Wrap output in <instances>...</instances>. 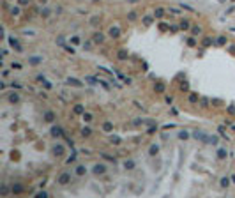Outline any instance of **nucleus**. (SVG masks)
<instances>
[{
	"mask_svg": "<svg viewBox=\"0 0 235 198\" xmlns=\"http://www.w3.org/2000/svg\"><path fill=\"white\" fill-rule=\"evenodd\" d=\"M43 16H49V9H43V12H41Z\"/></svg>",
	"mask_w": 235,
	"mask_h": 198,
	"instance_id": "obj_30",
	"label": "nucleus"
},
{
	"mask_svg": "<svg viewBox=\"0 0 235 198\" xmlns=\"http://www.w3.org/2000/svg\"><path fill=\"white\" fill-rule=\"evenodd\" d=\"M187 25H189L187 21H182V23H181V28H187Z\"/></svg>",
	"mask_w": 235,
	"mask_h": 198,
	"instance_id": "obj_31",
	"label": "nucleus"
},
{
	"mask_svg": "<svg viewBox=\"0 0 235 198\" xmlns=\"http://www.w3.org/2000/svg\"><path fill=\"white\" fill-rule=\"evenodd\" d=\"M94 2H99V0H94Z\"/></svg>",
	"mask_w": 235,
	"mask_h": 198,
	"instance_id": "obj_37",
	"label": "nucleus"
},
{
	"mask_svg": "<svg viewBox=\"0 0 235 198\" xmlns=\"http://www.w3.org/2000/svg\"><path fill=\"white\" fill-rule=\"evenodd\" d=\"M219 2H224V0H219Z\"/></svg>",
	"mask_w": 235,
	"mask_h": 198,
	"instance_id": "obj_36",
	"label": "nucleus"
},
{
	"mask_svg": "<svg viewBox=\"0 0 235 198\" xmlns=\"http://www.w3.org/2000/svg\"><path fill=\"white\" fill-rule=\"evenodd\" d=\"M233 2H235V0H233Z\"/></svg>",
	"mask_w": 235,
	"mask_h": 198,
	"instance_id": "obj_38",
	"label": "nucleus"
},
{
	"mask_svg": "<svg viewBox=\"0 0 235 198\" xmlns=\"http://www.w3.org/2000/svg\"><path fill=\"white\" fill-rule=\"evenodd\" d=\"M44 87H46V88L49 90V88H51V83H49V82H44Z\"/></svg>",
	"mask_w": 235,
	"mask_h": 198,
	"instance_id": "obj_33",
	"label": "nucleus"
},
{
	"mask_svg": "<svg viewBox=\"0 0 235 198\" xmlns=\"http://www.w3.org/2000/svg\"><path fill=\"white\" fill-rule=\"evenodd\" d=\"M193 136L196 138V140H207V134H205L203 131H195L193 133Z\"/></svg>",
	"mask_w": 235,
	"mask_h": 198,
	"instance_id": "obj_9",
	"label": "nucleus"
},
{
	"mask_svg": "<svg viewBox=\"0 0 235 198\" xmlns=\"http://www.w3.org/2000/svg\"><path fill=\"white\" fill-rule=\"evenodd\" d=\"M110 35H111V37H119V35H120V28L119 27H111L110 28Z\"/></svg>",
	"mask_w": 235,
	"mask_h": 198,
	"instance_id": "obj_10",
	"label": "nucleus"
},
{
	"mask_svg": "<svg viewBox=\"0 0 235 198\" xmlns=\"http://www.w3.org/2000/svg\"><path fill=\"white\" fill-rule=\"evenodd\" d=\"M67 83L69 85H74V87H82L83 83L80 82V80H76V78H67Z\"/></svg>",
	"mask_w": 235,
	"mask_h": 198,
	"instance_id": "obj_11",
	"label": "nucleus"
},
{
	"mask_svg": "<svg viewBox=\"0 0 235 198\" xmlns=\"http://www.w3.org/2000/svg\"><path fill=\"white\" fill-rule=\"evenodd\" d=\"M219 186H221V187H228L230 186V179H228V177H223V179L219 181Z\"/></svg>",
	"mask_w": 235,
	"mask_h": 198,
	"instance_id": "obj_16",
	"label": "nucleus"
},
{
	"mask_svg": "<svg viewBox=\"0 0 235 198\" xmlns=\"http://www.w3.org/2000/svg\"><path fill=\"white\" fill-rule=\"evenodd\" d=\"M103 129H104L106 133H111V131H113V124H111V122H104V124H103Z\"/></svg>",
	"mask_w": 235,
	"mask_h": 198,
	"instance_id": "obj_15",
	"label": "nucleus"
},
{
	"mask_svg": "<svg viewBox=\"0 0 235 198\" xmlns=\"http://www.w3.org/2000/svg\"><path fill=\"white\" fill-rule=\"evenodd\" d=\"M159 152V145H156V143H154V145H150V148H148V154L150 156H156Z\"/></svg>",
	"mask_w": 235,
	"mask_h": 198,
	"instance_id": "obj_12",
	"label": "nucleus"
},
{
	"mask_svg": "<svg viewBox=\"0 0 235 198\" xmlns=\"http://www.w3.org/2000/svg\"><path fill=\"white\" fill-rule=\"evenodd\" d=\"M28 64H30V66H39V64H43V55L28 57Z\"/></svg>",
	"mask_w": 235,
	"mask_h": 198,
	"instance_id": "obj_4",
	"label": "nucleus"
},
{
	"mask_svg": "<svg viewBox=\"0 0 235 198\" xmlns=\"http://www.w3.org/2000/svg\"><path fill=\"white\" fill-rule=\"evenodd\" d=\"M51 152H53L55 156H62V154H66V147L60 145V143H55L53 147H51Z\"/></svg>",
	"mask_w": 235,
	"mask_h": 198,
	"instance_id": "obj_3",
	"label": "nucleus"
},
{
	"mask_svg": "<svg viewBox=\"0 0 235 198\" xmlns=\"http://www.w3.org/2000/svg\"><path fill=\"white\" fill-rule=\"evenodd\" d=\"M74 173H76L78 177H83L85 173H87V166H85V165H78L76 170H74Z\"/></svg>",
	"mask_w": 235,
	"mask_h": 198,
	"instance_id": "obj_5",
	"label": "nucleus"
},
{
	"mask_svg": "<svg viewBox=\"0 0 235 198\" xmlns=\"http://www.w3.org/2000/svg\"><path fill=\"white\" fill-rule=\"evenodd\" d=\"M207 142L212 143V145H218V143H219V138H218V136H207Z\"/></svg>",
	"mask_w": 235,
	"mask_h": 198,
	"instance_id": "obj_18",
	"label": "nucleus"
},
{
	"mask_svg": "<svg viewBox=\"0 0 235 198\" xmlns=\"http://www.w3.org/2000/svg\"><path fill=\"white\" fill-rule=\"evenodd\" d=\"M218 44H219V46H223V44H226V39H224V37H219V39H218Z\"/></svg>",
	"mask_w": 235,
	"mask_h": 198,
	"instance_id": "obj_27",
	"label": "nucleus"
},
{
	"mask_svg": "<svg viewBox=\"0 0 235 198\" xmlns=\"http://www.w3.org/2000/svg\"><path fill=\"white\" fill-rule=\"evenodd\" d=\"M92 172L96 173V175H103V173H106V165H103V163H96L92 168Z\"/></svg>",
	"mask_w": 235,
	"mask_h": 198,
	"instance_id": "obj_2",
	"label": "nucleus"
},
{
	"mask_svg": "<svg viewBox=\"0 0 235 198\" xmlns=\"http://www.w3.org/2000/svg\"><path fill=\"white\" fill-rule=\"evenodd\" d=\"M193 34H200V27H195V28H193Z\"/></svg>",
	"mask_w": 235,
	"mask_h": 198,
	"instance_id": "obj_32",
	"label": "nucleus"
},
{
	"mask_svg": "<svg viewBox=\"0 0 235 198\" xmlns=\"http://www.w3.org/2000/svg\"><path fill=\"white\" fill-rule=\"evenodd\" d=\"M143 23H145V25H150V23H152V18H150V16H147L145 20H143Z\"/></svg>",
	"mask_w": 235,
	"mask_h": 198,
	"instance_id": "obj_28",
	"label": "nucleus"
},
{
	"mask_svg": "<svg viewBox=\"0 0 235 198\" xmlns=\"http://www.w3.org/2000/svg\"><path fill=\"white\" fill-rule=\"evenodd\" d=\"M177 136H179V140H184V142H186V140H189V133L187 131H179Z\"/></svg>",
	"mask_w": 235,
	"mask_h": 198,
	"instance_id": "obj_14",
	"label": "nucleus"
},
{
	"mask_svg": "<svg viewBox=\"0 0 235 198\" xmlns=\"http://www.w3.org/2000/svg\"><path fill=\"white\" fill-rule=\"evenodd\" d=\"M9 44H11L12 48L16 50V51H23V48L20 46V43H18V41H16L14 37H9Z\"/></svg>",
	"mask_w": 235,
	"mask_h": 198,
	"instance_id": "obj_6",
	"label": "nucleus"
},
{
	"mask_svg": "<svg viewBox=\"0 0 235 198\" xmlns=\"http://www.w3.org/2000/svg\"><path fill=\"white\" fill-rule=\"evenodd\" d=\"M103 41H104L103 34H96V35H94V43H103Z\"/></svg>",
	"mask_w": 235,
	"mask_h": 198,
	"instance_id": "obj_19",
	"label": "nucleus"
},
{
	"mask_svg": "<svg viewBox=\"0 0 235 198\" xmlns=\"http://www.w3.org/2000/svg\"><path fill=\"white\" fill-rule=\"evenodd\" d=\"M74 111H76V113H85V111H83V106H82V105H76V106H74Z\"/></svg>",
	"mask_w": 235,
	"mask_h": 198,
	"instance_id": "obj_24",
	"label": "nucleus"
},
{
	"mask_svg": "<svg viewBox=\"0 0 235 198\" xmlns=\"http://www.w3.org/2000/svg\"><path fill=\"white\" fill-rule=\"evenodd\" d=\"M134 166H136V163H134L133 159H126V161H124V168H126V170H133Z\"/></svg>",
	"mask_w": 235,
	"mask_h": 198,
	"instance_id": "obj_8",
	"label": "nucleus"
},
{
	"mask_svg": "<svg viewBox=\"0 0 235 198\" xmlns=\"http://www.w3.org/2000/svg\"><path fill=\"white\" fill-rule=\"evenodd\" d=\"M110 142H111V143H119V142H120V138H119V136H111V138H110Z\"/></svg>",
	"mask_w": 235,
	"mask_h": 198,
	"instance_id": "obj_26",
	"label": "nucleus"
},
{
	"mask_svg": "<svg viewBox=\"0 0 235 198\" xmlns=\"http://www.w3.org/2000/svg\"><path fill=\"white\" fill-rule=\"evenodd\" d=\"M232 181H233V182H235V175H233V177H232Z\"/></svg>",
	"mask_w": 235,
	"mask_h": 198,
	"instance_id": "obj_35",
	"label": "nucleus"
},
{
	"mask_svg": "<svg viewBox=\"0 0 235 198\" xmlns=\"http://www.w3.org/2000/svg\"><path fill=\"white\" fill-rule=\"evenodd\" d=\"M71 43H73V44H80L82 41H80V37H78V35H74V37H71Z\"/></svg>",
	"mask_w": 235,
	"mask_h": 198,
	"instance_id": "obj_25",
	"label": "nucleus"
},
{
	"mask_svg": "<svg viewBox=\"0 0 235 198\" xmlns=\"http://www.w3.org/2000/svg\"><path fill=\"white\" fill-rule=\"evenodd\" d=\"M35 196H37V198H46V196H48V193H46V191H37V193H35Z\"/></svg>",
	"mask_w": 235,
	"mask_h": 198,
	"instance_id": "obj_22",
	"label": "nucleus"
},
{
	"mask_svg": "<svg viewBox=\"0 0 235 198\" xmlns=\"http://www.w3.org/2000/svg\"><path fill=\"white\" fill-rule=\"evenodd\" d=\"M20 4H21V6H27V4H28V0H20Z\"/></svg>",
	"mask_w": 235,
	"mask_h": 198,
	"instance_id": "obj_34",
	"label": "nucleus"
},
{
	"mask_svg": "<svg viewBox=\"0 0 235 198\" xmlns=\"http://www.w3.org/2000/svg\"><path fill=\"white\" fill-rule=\"evenodd\" d=\"M57 182H59L60 186H66V184H69V182H71V173H69V172H64V173H60V175H59V179H57Z\"/></svg>",
	"mask_w": 235,
	"mask_h": 198,
	"instance_id": "obj_1",
	"label": "nucleus"
},
{
	"mask_svg": "<svg viewBox=\"0 0 235 198\" xmlns=\"http://www.w3.org/2000/svg\"><path fill=\"white\" fill-rule=\"evenodd\" d=\"M226 156H228V152H226V148H219V150H218V158H219V159H224Z\"/></svg>",
	"mask_w": 235,
	"mask_h": 198,
	"instance_id": "obj_17",
	"label": "nucleus"
},
{
	"mask_svg": "<svg viewBox=\"0 0 235 198\" xmlns=\"http://www.w3.org/2000/svg\"><path fill=\"white\" fill-rule=\"evenodd\" d=\"M18 101H20V96H18V94H11V96H9V103H18Z\"/></svg>",
	"mask_w": 235,
	"mask_h": 198,
	"instance_id": "obj_20",
	"label": "nucleus"
},
{
	"mask_svg": "<svg viewBox=\"0 0 235 198\" xmlns=\"http://www.w3.org/2000/svg\"><path fill=\"white\" fill-rule=\"evenodd\" d=\"M82 134H83V136H90V127H83Z\"/></svg>",
	"mask_w": 235,
	"mask_h": 198,
	"instance_id": "obj_23",
	"label": "nucleus"
},
{
	"mask_svg": "<svg viewBox=\"0 0 235 198\" xmlns=\"http://www.w3.org/2000/svg\"><path fill=\"white\" fill-rule=\"evenodd\" d=\"M187 44H189V46H195V44H196V41H195L193 37H189V39H187Z\"/></svg>",
	"mask_w": 235,
	"mask_h": 198,
	"instance_id": "obj_29",
	"label": "nucleus"
},
{
	"mask_svg": "<svg viewBox=\"0 0 235 198\" xmlns=\"http://www.w3.org/2000/svg\"><path fill=\"white\" fill-rule=\"evenodd\" d=\"M163 14H164L163 9H156V11H154V16H156V18H161Z\"/></svg>",
	"mask_w": 235,
	"mask_h": 198,
	"instance_id": "obj_21",
	"label": "nucleus"
},
{
	"mask_svg": "<svg viewBox=\"0 0 235 198\" xmlns=\"http://www.w3.org/2000/svg\"><path fill=\"white\" fill-rule=\"evenodd\" d=\"M51 134H53L55 138H59L62 134V129H60V127H57V126H53V127H51Z\"/></svg>",
	"mask_w": 235,
	"mask_h": 198,
	"instance_id": "obj_13",
	"label": "nucleus"
},
{
	"mask_svg": "<svg viewBox=\"0 0 235 198\" xmlns=\"http://www.w3.org/2000/svg\"><path fill=\"white\" fill-rule=\"evenodd\" d=\"M44 120L49 122V124H51V122H55V113H53L51 110H48L46 113H44Z\"/></svg>",
	"mask_w": 235,
	"mask_h": 198,
	"instance_id": "obj_7",
	"label": "nucleus"
}]
</instances>
